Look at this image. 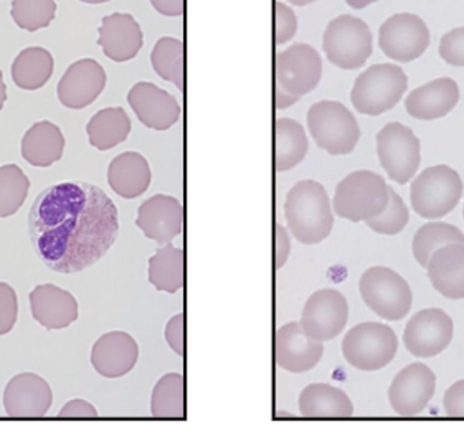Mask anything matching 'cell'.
I'll use <instances>...</instances> for the list:
<instances>
[{
	"label": "cell",
	"mask_w": 464,
	"mask_h": 431,
	"mask_svg": "<svg viewBox=\"0 0 464 431\" xmlns=\"http://www.w3.org/2000/svg\"><path fill=\"white\" fill-rule=\"evenodd\" d=\"M28 224L40 260L65 274L100 262L120 235L114 202L102 188L83 182L44 190L32 206Z\"/></svg>",
	"instance_id": "1"
},
{
	"label": "cell",
	"mask_w": 464,
	"mask_h": 431,
	"mask_svg": "<svg viewBox=\"0 0 464 431\" xmlns=\"http://www.w3.org/2000/svg\"><path fill=\"white\" fill-rule=\"evenodd\" d=\"M285 216L289 232L299 244H321L334 225L331 200L316 180H299L291 187L285 204Z\"/></svg>",
	"instance_id": "2"
},
{
	"label": "cell",
	"mask_w": 464,
	"mask_h": 431,
	"mask_svg": "<svg viewBox=\"0 0 464 431\" xmlns=\"http://www.w3.org/2000/svg\"><path fill=\"white\" fill-rule=\"evenodd\" d=\"M389 204V186L382 176L371 170L353 172L337 184L334 212L349 222H367L381 216Z\"/></svg>",
	"instance_id": "3"
},
{
	"label": "cell",
	"mask_w": 464,
	"mask_h": 431,
	"mask_svg": "<svg viewBox=\"0 0 464 431\" xmlns=\"http://www.w3.org/2000/svg\"><path fill=\"white\" fill-rule=\"evenodd\" d=\"M409 88V78L400 66L381 63L357 76L351 93L355 111L379 116L393 110Z\"/></svg>",
	"instance_id": "4"
},
{
	"label": "cell",
	"mask_w": 464,
	"mask_h": 431,
	"mask_svg": "<svg viewBox=\"0 0 464 431\" xmlns=\"http://www.w3.org/2000/svg\"><path fill=\"white\" fill-rule=\"evenodd\" d=\"M307 128L321 149L331 156L351 154L361 139L353 114L337 101H319L307 111Z\"/></svg>",
	"instance_id": "5"
},
{
	"label": "cell",
	"mask_w": 464,
	"mask_h": 431,
	"mask_svg": "<svg viewBox=\"0 0 464 431\" xmlns=\"http://www.w3.org/2000/svg\"><path fill=\"white\" fill-rule=\"evenodd\" d=\"M463 196V182L448 166H433L420 172L410 187L411 208L423 218L448 216Z\"/></svg>",
	"instance_id": "6"
},
{
	"label": "cell",
	"mask_w": 464,
	"mask_h": 431,
	"mask_svg": "<svg viewBox=\"0 0 464 431\" xmlns=\"http://www.w3.org/2000/svg\"><path fill=\"white\" fill-rule=\"evenodd\" d=\"M399 340L393 329L381 322H362L351 329L343 340L345 360L363 372L389 366L397 354Z\"/></svg>",
	"instance_id": "7"
},
{
	"label": "cell",
	"mask_w": 464,
	"mask_h": 431,
	"mask_svg": "<svg viewBox=\"0 0 464 431\" xmlns=\"http://www.w3.org/2000/svg\"><path fill=\"white\" fill-rule=\"evenodd\" d=\"M323 48L333 65L343 70H357L371 58V29L359 17L339 15L325 27Z\"/></svg>",
	"instance_id": "8"
},
{
	"label": "cell",
	"mask_w": 464,
	"mask_h": 431,
	"mask_svg": "<svg viewBox=\"0 0 464 431\" xmlns=\"http://www.w3.org/2000/svg\"><path fill=\"white\" fill-rule=\"evenodd\" d=\"M359 291L365 306L387 321L405 318L411 308L409 283L387 266H372L363 273Z\"/></svg>",
	"instance_id": "9"
},
{
	"label": "cell",
	"mask_w": 464,
	"mask_h": 431,
	"mask_svg": "<svg viewBox=\"0 0 464 431\" xmlns=\"http://www.w3.org/2000/svg\"><path fill=\"white\" fill-rule=\"evenodd\" d=\"M377 154L387 176L397 184H407L420 168V139L409 126L389 122L377 134Z\"/></svg>",
	"instance_id": "10"
},
{
	"label": "cell",
	"mask_w": 464,
	"mask_h": 431,
	"mask_svg": "<svg viewBox=\"0 0 464 431\" xmlns=\"http://www.w3.org/2000/svg\"><path fill=\"white\" fill-rule=\"evenodd\" d=\"M430 45L427 24L415 14H395L379 30V47L385 57L409 63L421 57Z\"/></svg>",
	"instance_id": "11"
},
{
	"label": "cell",
	"mask_w": 464,
	"mask_h": 431,
	"mask_svg": "<svg viewBox=\"0 0 464 431\" xmlns=\"http://www.w3.org/2000/svg\"><path fill=\"white\" fill-rule=\"evenodd\" d=\"M323 58L307 43H293L276 55V86L303 98L321 81Z\"/></svg>",
	"instance_id": "12"
},
{
	"label": "cell",
	"mask_w": 464,
	"mask_h": 431,
	"mask_svg": "<svg viewBox=\"0 0 464 431\" xmlns=\"http://www.w3.org/2000/svg\"><path fill=\"white\" fill-rule=\"evenodd\" d=\"M347 319L349 306L343 292L321 290L307 298L299 324L309 338L327 342L343 332Z\"/></svg>",
	"instance_id": "13"
},
{
	"label": "cell",
	"mask_w": 464,
	"mask_h": 431,
	"mask_svg": "<svg viewBox=\"0 0 464 431\" xmlns=\"http://www.w3.org/2000/svg\"><path fill=\"white\" fill-rule=\"evenodd\" d=\"M453 339V321L445 311H418L403 330V344L413 357H437Z\"/></svg>",
	"instance_id": "14"
},
{
	"label": "cell",
	"mask_w": 464,
	"mask_h": 431,
	"mask_svg": "<svg viewBox=\"0 0 464 431\" xmlns=\"http://www.w3.org/2000/svg\"><path fill=\"white\" fill-rule=\"evenodd\" d=\"M437 377L425 364H410L395 375L389 388V402L400 417H415L427 408L435 395Z\"/></svg>",
	"instance_id": "15"
},
{
	"label": "cell",
	"mask_w": 464,
	"mask_h": 431,
	"mask_svg": "<svg viewBox=\"0 0 464 431\" xmlns=\"http://www.w3.org/2000/svg\"><path fill=\"white\" fill-rule=\"evenodd\" d=\"M106 86V72L93 58H83L68 66L56 86L60 103L68 110H83L93 103Z\"/></svg>",
	"instance_id": "16"
},
{
	"label": "cell",
	"mask_w": 464,
	"mask_h": 431,
	"mask_svg": "<svg viewBox=\"0 0 464 431\" xmlns=\"http://www.w3.org/2000/svg\"><path fill=\"white\" fill-rule=\"evenodd\" d=\"M128 103L146 128L168 131L180 118L176 98L154 83L140 81L130 88Z\"/></svg>",
	"instance_id": "17"
},
{
	"label": "cell",
	"mask_w": 464,
	"mask_h": 431,
	"mask_svg": "<svg viewBox=\"0 0 464 431\" xmlns=\"http://www.w3.org/2000/svg\"><path fill=\"white\" fill-rule=\"evenodd\" d=\"M276 364L291 374H304L316 367L324 344L309 338L299 322H289L276 332Z\"/></svg>",
	"instance_id": "18"
},
{
	"label": "cell",
	"mask_w": 464,
	"mask_h": 431,
	"mask_svg": "<svg viewBox=\"0 0 464 431\" xmlns=\"http://www.w3.org/2000/svg\"><path fill=\"white\" fill-rule=\"evenodd\" d=\"M136 225L156 244H170L184 228V206L170 196L148 198L138 210Z\"/></svg>",
	"instance_id": "19"
},
{
	"label": "cell",
	"mask_w": 464,
	"mask_h": 431,
	"mask_svg": "<svg viewBox=\"0 0 464 431\" xmlns=\"http://www.w3.org/2000/svg\"><path fill=\"white\" fill-rule=\"evenodd\" d=\"M52 403L50 385L30 372L15 375L4 392V407L9 417H45Z\"/></svg>",
	"instance_id": "20"
},
{
	"label": "cell",
	"mask_w": 464,
	"mask_h": 431,
	"mask_svg": "<svg viewBox=\"0 0 464 431\" xmlns=\"http://www.w3.org/2000/svg\"><path fill=\"white\" fill-rule=\"evenodd\" d=\"M98 32V45L102 48L104 55L116 63H124L138 57L144 45L142 29L130 14H111L102 17Z\"/></svg>",
	"instance_id": "21"
},
{
	"label": "cell",
	"mask_w": 464,
	"mask_h": 431,
	"mask_svg": "<svg viewBox=\"0 0 464 431\" xmlns=\"http://www.w3.org/2000/svg\"><path fill=\"white\" fill-rule=\"evenodd\" d=\"M140 359V347L128 332L112 330L96 340L92 352V364L98 374L106 378H118L130 374Z\"/></svg>",
	"instance_id": "22"
},
{
	"label": "cell",
	"mask_w": 464,
	"mask_h": 431,
	"mask_svg": "<svg viewBox=\"0 0 464 431\" xmlns=\"http://www.w3.org/2000/svg\"><path fill=\"white\" fill-rule=\"evenodd\" d=\"M459 101V88L451 78H437L409 93L407 113L420 121H433L455 110Z\"/></svg>",
	"instance_id": "23"
},
{
	"label": "cell",
	"mask_w": 464,
	"mask_h": 431,
	"mask_svg": "<svg viewBox=\"0 0 464 431\" xmlns=\"http://www.w3.org/2000/svg\"><path fill=\"white\" fill-rule=\"evenodd\" d=\"M32 314L48 330L65 329L78 319V302L73 294L55 284H40L30 292Z\"/></svg>",
	"instance_id": "24"
},
{
	"label": "cell",
	"mask_w": 464,
	"mask_h": 431,
	"mask_svg": "<svg viewBox=\"0 0 464 431\" xmlns=\"http://www.w3.org/2000/svg\"><path fill=\"white\" fill-rule=\"evenodd\" d=\"M433 288L448 300L464 298V244H450L438 248L427 264Z\"/></svg>",
	"instance_id": "25"
},
{
	"label": "cell",
	"mask_w": 464,
	"mask_h": 431,
	"mask_svg": "<svg viewBox=\"0 0 464 431\" xmlns=\"http://www.w3.org/2000/svg\"><path fill=\"white\" fill-rule=\"evenodd\" d=\"M150 168L149 162L140 152H122L114 158L108 168L110 187L122 198L140 197L150 186Z\"/></svg>",
	"instance_id": "26"
},
{
	"label": "cell",
	"mask_w": 464,
	"mask_h": 431,
	"mask_svg": "<svg viewBox=\"0 0 464 431\" xmlns=\"http://www.w3.org/2000/svg\"><path fill=\"white\" fill-rule=\"evenodd\" d=\"M65 136L50 121L35 122L22 139V156L35 168H50L62 159Z\"/></svg>",
	"instance_id": "27"
},
{
	"label": "cell",
	"mask_w": 464,
	"mask_h": 431,
	"mask_svg": "<svg viewBox=\"0 0 464 431\" xmlns=\"http://www.w3.org/2000/svg\"><path fill=\"white\" fill-rule=\"evenodd\" d=\"M299 413L306 418H349L353 415V405L333 385L311 384L299 395Z\"/></svg>",
	"instance_id": "28"
},
{
	"label": "cell",
	"mask_w": 464,
	"mask_h": 431,
	"mask_svg": "<svg viewBox=\"0 0 464 431\" xmlns=\"http://www.w3.org/2000/svg\"><path fill=\"white\" fill-rule=\"evenodd\" d=\"M130 120L122 108H106L94 114L86 126L90 144L98 150H110L128 139Z\"/></svg>",
	"instance_id": "29"
},
{
	"label": "cell",
	"mask_w": 464,
	"mask_h": 431,
	"mask_svg": "<svg viewBox=\"0 0 464 431\" xmlns=\"http://www.w3.org/2000/svg\"><path fill=\"white\" fill-rule=\"evenodd\" d=\"M184 262L182 248L172 244H160L158 254L149 260V282L159 291L174 294L184 286Z\"/></svg>",
	"instance_id": "30"
},
{
	"label": "cell",
	"mask_w": 464,
	"mask_h": 431,
	"mask_svg": "<svg viewBox=\"0 0 464 431\" xmlns=\"http://www.w3.org/2000/svg\"><path fill=\"white\" fill-rule=\"evenodd\" d=\"M53 57L45 48H25L12 65V78L22 90L35 91L47 85L53 75Z\"/></svg>",
	"instance_id": "31"
},
{
	"label": "cell",
	"mask_w": 464,
	"mask_h": 431,
	"mask_svg": "<svg viewBox=\"0 0 464 431\" xmlns=\"http://www.w3.org/2000/svg\"><path fill=\"white\" fill-rule=\"evenodd\" d=\"M276 170L288 172L306 158L309 142L304 128L289 118L276 120Z\"/></svg>",
	"instance_id": "32"
},
{
	"label": "cell",
	"mask_w": 464,
	"mask_h": 431,
	"mask_svg": "<svg viewBox=\"0 0 464 431\" xmlns=\"http://www.w3.org/2000/svg\"><path fill=\"white\" fill-rule=\"evenodd\" d=\"M150 413L156 418H186V380L180 374L164 375L154 387Z\"/></svg>",
	"instance_id": "33"
},
{
	"label": "cell",
	"mask_w": 464,
	"mask_h": 431,
	"mask_svg": "<svg viewBox=\"0 0 464 431\" xmlns=\"http://www.w3.org/2000/svg\"><path fill=\"white\" fill-rule=\"evenodd\" d=\"M150 63L162 80L184 91V43L174 37L159 38L150 52Z\"/></svg>",
	"instance_id": "34"
},
{
	"label": "cell",
	"mask_w": 464,
	"mask_h": 431,
	"mask_svg": "<svg viewBox=\"0 0 464 431\" xmlns=\"http://www.w3.org/2000/svg\"><path fill=\"white\" fill-rule=\"evenodd\" d=\"M450 244H464V234L455 225L443 222H430L418 230L413 238V256L420 266L427 268L431 254Z\"/></svg>",
	"instance_id": "35"
},
{
	"label": "cell",
	"mask_w": 464,
	"mask_h": 431,
	"mask_svg": "<svg viewBox=\"0 0 464 431\" xmlns=\"http://www.w3.org/2000/svg\"><path fill=\"white\" fill-rule=\"evenodd\" d=\"M30 180L15 164L0 168V218L14 216L24 206Z\"/></svg>",
	"instance_id": "36"
},
{
	"label": "cell",
	"mask_w": 464,
	"mask_h": 431,
	"mask_svg": "<svg viewBox=\"0 0 464 431\" xmlns=\"http://www.w3.org/2000/svg\"><path fill=\"white\" fill-rule=\"evenodd\" d=\"M10 15L20 29L37 32L48 27L56 15L55 0H12Z\"/></svg>",
	"instance_id": "37"
},
{
	"label": "cell",
	"mask_w": 464,
	"mask_h": 431,
	"mask_svg": "<svg viewBox=\"0 0 464 431\" xmlns=\"http://www.w3.org/2000/svg\"><path fill=\"white\" fill-rule=\"evenodd\" d=\"M409 208L403 204L399 194L389 187V204L381 216H373L365 224L375 234L397 235L409 224Z\"/></svg>",
	"instance_id": "38"
},
{
	"label": "cell",
	"mask_w": 464,
	"mask_h": 431,
	"mask_svg": "<svg viewBox=\"0 0 464 431\" xmlns=\"http://www.w3.org/2000/svg\"><path fill=\"white\" fill-rule=\"evenodd\" d=\"M19 316L17 292L7 283H0V336L9 334Z\"/></svg>",
	"instance_id": "39"
},
{
	"label": "cell",
	"mask_w": 464,
	"mask_h": 431,
	"mask_svg": "<svg viewBox=\"0 0 464 431\" xmlns=\"http://www.w3.org/2000/svg\"><path fill=\"white\" fill-rule=\"evenodd\" d=\"M438 53L448 65L464 66V27L445 34L440 40Z\"/></svg>",
	"instance_id": "40"
},
{
	"label": "cell",
	"mask_w": 464,
	"mask_h": 431,
	"mask_svg": "<svg viewBox=\"0 0 464 431\" xmlns=\"http://www.w3.org/2000/svg\"><path fill=\"white\" fill-rule=\"evenodd\" d=\"M275 12H276V45H285L296 35V14L283 2H276Z\"/></svg>",
	"instance_id": "41"
},
{
	"label": "cell",
	"mask_w": 464,
	"mask_h": 431,
	"mask_svg": "<svg viewBox=\"0 0 464 431\" xmlns=\"http://www.w3.org/2000/svg\"><path fill=\"white\" fill-rule=\"evenodd\" d=\"M166 340L177 356H184L186 352V318L184 314H177L170 319L166 326Z\"/></svg>",
	"instance_id": "42"
},
{
	"label": "cell",
	"mask_w": 464,
	"mask_h": 431,
	"mask_svg": "<svg viewBox=\"0 0 464 431\" xmlns=\"http://www.w3.org/2000/svg\"><path fill=\"white\" fill-rule=\"evenodd\" d=\"M443 408L446 417L464 418V380L456 382L446 390Z\"/></svg>",
	"instance_id": "43"
},
{
	"label": "cell",
	"mask_w": 464,
	"mask_h": 431,
	"mask_svg": "<svg viewBox=\"0 0 464 431\" xmlns=\"http://www.w3.org/2000/svg\"><path fill=\"white\" fill-rule=\"evenodd\" d=\"M58 417L60 418H96L98 410L92 403L76 398V400L66 403L65 407L58 413Z\"/></svg>",
	"instance_id": "44"
},
{
	"label": "cell",
	"mask_w": 464,
	"mask_h": 431,
	"mask_svg": "<svg viewBox=\"0 0 464 431\" xmlns=\"http://www.w3.org/2000/svg\"><path fill=\"white\" fill-rule=\"evenodd\" d=\"M291 252V238L288 230L281 224H276V270H281L288 262Z\"/></svg>",
	"instance_id": "45"
},
{
	"label": "cell",
	"mask_w": 464,
	"mask_h": 431,
	"mask_svg": "<svg viewBox=\"0 0 464 431\" xmlns=\"http://www.w3.org/2000/svg\"><path fill=\"white\" fill-rule=\"evenodd\" d=\"M150 4L166 17H180L186 12V0H150Z\"/></svg>",
	"instance_id": "46"
},
{
	"label": "cell",
	"mask_w": 464,
	"mask_h": 431,
	"mask_svg": "<svg viewBox=\"0 0 464 431\" xmlns=\"http://www.w3.org/2000/svg\"><path fill=\"white\" fill-rule=\"evenodd\" d=\"M299 100H301L299 96L288 93V91H285L283 88L276 86V108H278V110H286V108H291V106H293V104H296Z\"/></svg>",
	"instance_id": "47"
},
{
	"label": "cell",
	"mask_w": 464,
	"mask_h": 431,
	"mask_svg": "<svg viewBox=\"0 0 464 431\" xmlns=\"http://www.w3.org/2000/svg\"><path fill=\"white\" fill-rule=\"evenodd\" d=\"M375 2H379V0H345V4L355 10L365 9V7H369V5L375 4Z\"/></svg>",
	"instance_id": "48"
},
{
	"label": "cell",
	"mask_w": 464,
	"mask_h": 431,
	"mask_svg": "<svg viewBox=\"0 0 464 431\" xmlns=\"http://www.w3.org/2000/svg\"><path fill=\"white\" fill-rule=\"evenodd\" d=\"M5 101H7V86L4 83V75H2V70H0V111H2Z\"/></svg>",
	"instance_id": "49"
},
{
	"label": "cell",
	"mask_w": 464,
	"mask_h": 431,
	"mask_svg": "<svg viewBox=\"0 0 464 431\" xmlns=\"http://www.w3.org/2000/svg\"><path fill=\"white\" fill-rule=\"evenodd\" d=\"M293 5H296V7H304V5H309V4H314L316 0H289Z\"/></svg>",
	"instance_id": "50"
},
{
	"label": "cell",
	"mask_w": 464,
	"mask_h": 431,
	"mask_svg": "<svg viewBox=\"0 0 464 431\" xmlns=\"http://www.w3.org/2000/svg\"><path fill=\"white\" fill-rule=\"evenodd\" d=\"M80 2H84V4H93V5H96V4H104V2H110V0H80Z\"/></svg>",
	"instance_id": "51"
},
{
	"label": "cell",
	"mask_w": 464,
	"mask_h": 431,
	"mask_svg": "<svg viewBox=\"0 0 464 431\" xmlns=\"http://www.w3.org/2000/svg\"><path fill=\"white\" fill-rule=\"evenodd\" d=\"M463 214H464V210H463Z\"/></svg>",
	"instance_id": "52"
}]
</instances>
